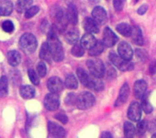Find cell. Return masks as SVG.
Wrapping results in <instances>:
<instances>
[{"label":"cell","instance_id":"cell-1","mask_svg":"<svg viewBox=\"0 0 156 138\" xmlns=\"http://www.w3.org/2000/svg\"><path fill=\"white\" fill-rule=\"evenodd\" d=\"M18 45L20 49L25 54L30 55L36 51L37 46V41L34 35L30 33H26L20 37Z\"/></svg>","mask_w":156,"mask_h":138},{"label":"cell","instance_id":"cell-2","mask_svg":"<svg viewBox=\"0 0 156 138\" xmlns=\"http://www.w3.org/2000/svg\"><path fill=\"white\" fill-rule=\"evenodd\" d=\"M48 44L52 55V59L56 62H61L64 59V51L62 44L58 40V36L48 37Z\"/></svg>","mask_w":156,"mask_h":138},{"label":"cell","instance_id":"cell-3","mask_svg":"<svg viewBox=\"0 0 156 138\" xmlns=\"http://www.w3.org/2000/svg\"><path fill=\"white\" fill-rule=\"evenodd\" d=\"M95 104V96L90 92H82L76 99L77 107L80 110H86L93 106Z\"/></svg>","mask_w":156,"mask_h":138},{"label":"cell","instance_id":"cell-4","mask_svg":"<svg viewBox=\"0 0 156 138\" xmlns=\"http://www.w3.org/2000/svg\"><path fill=\"white\" fill-rule=\"evenodd\" d=\"M87 66L91 76L95 77L101 78L105 74V66L100 59H89L87 61Z\"/></svg>","mask_w":156,"mask_h":138},{"label":"cell","instance_id":"cell-5","mask_svg":"<svg viewBox=\"0 0 156 138\" xmlns=\"http://www.w3.org/2000/svg\"><path fill=\"white\" fill-rule=\"evenodd\" d=\"M109 58L111 63L122 71H131L133 69V64L132 62L123 59L115 53H111Z\"/></svg>","mask_w":156,"mask_h":138},{"label":"cell","instance_id":"cell-6","mask_svg":"<svg viewBox=\"0 0 156 138\" xmlns=\"http://www.w3.org/2000/svg\"><path fill=\"white\" fill-rule=\"evenodd\" d=\"M44 106L48 111H55L59 106V97L56 93H49L44 98Z\"/></svg>","mask_w":156,"mask_h":138},{"label":"cell","instance_id":"cell-7","mask_svg":"<svg viewBox=\"0 0 156 138\" xmlns=\"http://www.w3.org/2000/svg\"><path fill=\"white\" fill-rule=\"evenodd\" d=\"M128 118L133 122H139L142 118V107L138 102H133L127 112Z\"/></svg>","mask_w":156,"mask_h":138},{"label":"cell","instance_id":"cell-8","mask_svg":"<svg viewBox=\"0 0 156 138\" xmlns=\"http://www.w3.org/2000/svg\"><path fill=\"white\" fill-rule=\"evenodd\" d=\"M48 128L49 135L52 138H66L67 136L66 130L61 126H58L57 123L48 122Z\"/></svg>","mask_w":156,"mask_h":138},{"label":"cell","instance_id":"cell-9","mask_svg":"<svg viewBox=\"0 0 156 138\" xmlns=\"http://www.w3.org/2000/svg\"><path fill=\"white\" fill-rule=\"evenodd\" d=\"M118 41V36L110 27H105L103 31V44L107 47H112Z\"/></svg>","mask_w":156,"mask_h":138},{"label":"cell","instance_id":"cell-10","mask_svg":"<svg viewBox=\"0 0 156 138\" xmlns=\"http://www.w3.org/2000/svg\"><path fill=\"white\" fill-rule=\"evenodd\" d=\"M47 86L51 93L58 94L63 90L64 86H63V83L60 80V78H58V76H52L48 80Z\"/></svg>","mask_w":156,"mask_h":138},{"label":"cell","instance_id":"cell-11","mask_svg":"<svg viewBox=\"0 0 156 138\" xmlns=\"http://www.w3.org/2000/svg\"><path fill=\"white\" fill-rule=\"evenodd\" d=\"M118 52H119V56L121 57H122L125 60L130 61L133 58V48L131 47V45L126 43V42H121L119 44L118 46Z\"/></svg>","mask_w":156,"mask_h":138},{"label":"cell","instance_id":"cell-12","mask_svg":"<svg viewBox=\"0 0 156 138\" xmlns=\"http://www.w3.org/2000/svg\"><path fill=\"white\" fill-rule=\"evenodd\" d=\"M130 95V87L127 83H124L120 89V93L118 96V98L115 102V106H121L124 105L128 99V96Z\"/></svg>","mask_w":156,"mask_h":138},{"label":"cell","instance_id":"cell-13","mask_svg":"<svg viewBox=\"0 0 156 138\" xmlns=\"http://www.w3.org/2000/svg\"><path fill=\"white\" fill-rule=\"evenodd\" d=\"M83 27L84 29L90 34H97L100 31L98 23L90 17H86L83 21Z\"/></svg>","mask_w":156,"mask_h":138},{"label":"cell","instance_id":"cell-14","mask_svg":"<svg viewBox=\"0 0 156 138\" xmlns=\"http://www.w3.org/2000/svg\"><path fill=\"white\" fill-rule=\"evenodd\" d=\"M92 17L98 24H103L107 19V13L101 6H96L92 10Z\"/></svg>","mask_w":156,"mask_h":138},{"label":"cell","instance_id":"cell-15","mask_svg":"<svg viewBox=\"0 0 156 138\" xmlns=\"http://www.w3.org/2000/svg\"><path fill=\"white\" fill-rule=\"evenodd\" d=\"M66 17L68 22H69L71 25H76L78 23V10L75 5L69 4L67 12H66Z\"/></svg>","mask_w":156,"mask_h":138},{"label":"cell","instance_id":"cell-16","mask_svg":"<svg viewBox=\"0 0 156 138\" xmlns=\"http://www.w3.org/2000/svg\"><path fill=\"white\" fill-rule=\"evenodd\" d=\"M147 89V83L144 80H138L134 83L133 86V91H134V96L136 98L141 99L144 95L146 93Z\"/></svg>","mask_w":156,"mask_h":138},{"label":"cell","instance_id":"cell-17","mask_svg":"<svg viewBox=\"0 0 156 138\" xmlns=\"http://www.w3.org/2000/svg\"><path fill=\"white\" fill-rule=\"evenodd\" d=\"M96 42H97L96 38L90 33L85 34L80 39V45L83 46L84 49H90L96 44Z\"/></svg>","mask_w":156,"mask_h":138},{"label":"cell","instance_id":"cell-18","mask_svg":"<svg viewBox=\"0 0 156 138\" xmlns=\"http://www.w3.org/2000/svg\"><path fill=\"white\" fill-rule=\"evenodd\" d=\"M39 57L43 61H45V62L51 63V61H52V55H51V52H50V49H49L48 42H45V43L42 44L40 51H39Z\"/></svg>","mask_w":156,"mask_h":138},{"label":"cell","instance_id":"cell-19","mask_svg":"<svg viewBox=\"0 0 156 138\" xmlns=\"http://www.w3.org/2000/svg\"><path fill=\"white\" fill-rule=\"evenodd\" d=\"M6 58H7V62L10 66H16L20 64L21 62V56L20 54L16 51V50H11L8 51L6 54Z\"/></svg>","mask_w":156,"mask_h":138},{"label":"cell","instance_id":"cell-20","mask_svg":"<svg viewBox=\"0 0 156 138\" xmlns=\"http://www.w3.org/2000/svg\"><path fill=\"white\" fill-rule=\"evenodd\" d=\"M131 36L133 38V42L135 45H144V36H143L142 30L139 26H134L133 28Z\"/></svg>","mask_w":156,"mask_h":138},{"label":"cell","instance_id":"cell-21","mask_svg":"<svg viewBox=\"0 0 156 138\" xmlns=\"http://www.w3.org/2000/svg\"><path fill=\"white\" fill-rule=\"evenodd\" d=\"M88 88L92 89L97 92H100L104 88V85H103V82L101 80V78L95 77L92 76H90V82L88 85Z\"/></svg>","mask_w":156,"mask_h":138},{"label":"cell","instance_id":"cell-22","mask_svg":"<svg viewBox=\"0 0 156 138\" xmlns=\"http://www.w3.org/2000/svg\"><path fill=\"white\" fill-rule=\"evenodd\" d=\"M19 93L24 99H31L35 96V88L31 86H21Z\"/></svg>","mask_w":156,"mask_h":138},{"label":"cell","instance_id":"cell-23","mask_svg":"<svg viewBox=\"0 0 156 138\" xmlns=\"http://www.w3.org/2000/svg\"><path fill=\"white\" fill-rule=\"evenodd\" d=\"M79 38H80V35H79V33L77 30L73 29V30H69L66 35H65V39L66 41L70 44V45H75L78 43L79 41Z\"/></svg>","mask_w":156,"mask_h":138},{"label":"cell","instance_id":"cell-24","mask_svg":"<svg viewBox=\"0 0 156 138\" xmlns=\"http://www.w3.org/2000/svg\"><path fill=\"white\" fill-rule=\"evenodd\" d=\"M104 44L101 41H97L96 44L90 48L89 49V55L91 56H97L99 55H101L103 50H104Z\"/></svg>","mask_w":156,"mask_h":138},{"label":"cell","instance_id":"cell-25","mask_svg":"<svg viewBox=\"0 0 156 138\" xmlns=\"http://www.w3.org/2000/svg\"><path fill=\"white\" fill-rule=\"evenodd\" d=\"M116 29H117V31H118L121 35H122L125 36V37L131 36L132 31H133V27H132L130 25L126 24V23L119 24V25H117Z\"/></svg>","mask_w":156,"mask_h":138},{"label":"cell","instance_id":"cell-26","mask_svg":"<svg viewBox=\"0 0 156 138\" xmlns=\"http://www.w3.org/2000/svg\"><path fill=\"white\" fill-rule=\"evenodd\" d=\"M148 96H149V93H146L144 95V96L142 97V104H141V107L143 108V110L144 111V113L146 114H151L154 110L153 108V106L151 105L149 99H148Z\"/></svg>","mask_w":156,"mask_h":138},{"label":"cell","instance_id":"cell-27","mask_svg":"<svg viewBox=\"0 0 156 138\" xmlns=\"http://www.w3.org/2000/svg\"><path fill=\"white\" fill-rule=\"evenodd\" d=\"M77 76H78V78L80 79V83L84 86L88 87V85H89L90 76L87 74V72L84 69H82V68H78L77 69Z\"/></svg>","mask_w":156,"mask_h":138},{"label":"cell","instance_id":"cell-28","mask_svg":"<svg viewBox=\"0 0 156 138\" xmlns=\"http://www.w3.org/2000/svg\"><path fill=\"white\" fill-rule=\"evenodd\" d=\"M33 0H18L16 4V10L19 13L27 10L30 6H32Z\"/></svg>","mask_w":156,"mask_h":138},{"label":"cell","instance_id":"cell-29","mask_svg":"<svg viewBox=\"0 0 156 138\" xmlns=\"http://www.w3.org/2000/svg\"><path fill=\"white\" fill-rule=\"evenodd\" d=\"M65 86L69 89H76L78 88V80L76 76L72 74H69L65 78Z\"/></svg>","mask_w":156,"mask_h":138},{"label":"cell","instance_id":"cell-30","mask_svg":"<svg viewBox=\"0 0 156 138\" xmlns=\"http://www.w3.org/2000/svg\"><path fill=\"white\" fill-rule=\"evenodd\" d=\"M13 8H14V6L11 2H9V1L4 2L0 5V15H4V16L9 15L12 13Z\"/></svg>","mask_w":156,"mask_h":138},{"label":"cell","instance_id":"cell-31","mask_svg":"<svg viewBox=\"0 0 156 138\" xmlns=\"http://www.w3.org/2000/svg\"><path fill=\"white\" fill-rule=\"evenodd\" d=\"M8 93V79L5 76L0 78V98L5 97Z\"/></svg>","mask_w":156,"mask_h":138},{"label":"cell","instance_id":"cell-32","mask_svg":"<svg viewBox=\"0 0 156 138\" xmlns=\"http://www.w3.org/2000/svg\"><path fill=\"white\" fill-rule=\"evenodd\" d=\"M135 126L131 122H125L124 123V136L125 138H133L135 135Z\"/></svg>","mask_w":156,"mask_h":138},{"label":"cell","instance_id":"cell-33","mask_svg":"<svg viewBox=\"0 0 156 138\" xmlns=\"http://www.w3.org/2000/svg\"><path fill=\"white\" fill-rule=\"evenodd\" d=\"M84 48L80 44H75L71 49V54L76 57H81L84 55Z\"/></svg>","mask_w":156,"mask_h":138},{"label":"cell","instance_id":"cell-34","mask_svg":"<svg viewBox=\"0 0 156 138\" xmlns=\"http://www.w3.org/2000/svg\"><path fill=\"white\" fill-rule=\"evenodd\" d=\"M27 75H28V78L30 79V81L33 85H35V86L39 85V76H38V75H37V73L35 72L34 69H32V68L28 69Z\"/></svg>","mask_w":156,"mask_h":138},{"label":"cell","instance_id":"cell-35","mask_svg":"<svg viewBox=\"0 0 156 138\" xmlns=\"http://www.w3.org/2000/svg\"><path fill=\"white\" fill-rule=\"evenodd\" d=\"M37 75L39 77H44L47 75V66H46L45 62L41 61L37 64Z\"/></svg>","mask_w":156,"mask_h":138},{"label":"cell","instance_id":"cell-36","mask_svg":"<svg viewBox=\"0 0 156 138\" xmlns=\"http://www.w3.org/2000/svg\"><path fill=\"white\" fill-rule=\"evenodd\" d=\"M146 129H147V124L144 120H140L138 122V125H137V128H136V131L138 133L139 136H144L146 132Z\"/></svg>","mask_w":156,"mask_h":138},{"label":"cell","instance_id":"cell-37","mask_svg":"<svg viewBox=\"0 0 156 138\" xmlns=\"http://www.w3.org/2000/svg\"><path fill=\"white\" fill-rule=\"evenodd\" d=\"M2 29L5 33H12L15 29V26L10 20H5L2 23Z\"/></svg>","mask_w":156,"mask_h":138},{"label":"cell","instance_id":"cell-38","mask_svg":"<svg viewBox=\"0 0 156 138\" xmlns=\"http://www.w3.org/2000/svg\"><path fill=\"white\" fill-rule=\"evenodd\" d=\"M38 11H39V7L38 6H36V5L30 6L27 10H26L25 16H26V18H31L35 15H37L38 13Z\"/></svg>","mask_w":156,"mask_h":138},{"label":"cell","instance_id":"cell-39","mask_svg":"<svg viewBox=\"0 0 156 138\" xmlns=\"http://www.w3.org/2000/svg\"><path fill=\"white\" fill-rule=\"evenodd\" d=\"M135 55L141 61H145L148 58V53L144 49H136L135 50Z\"/></svg>","mask_w":156,"mask_h":138},{"label":"cell","instance_id":"cell-40","mask_svg":"<svg viewBox=\"0 0 156 138\" xmlns=\"http://www.w3.org/2000/svg\"><path fill=\"white\" fill-rule=\"evenodd\" d=\"M124 4L125 0H113V6L117 11H122L123 9Z\"/></svg>","mask_w":156,"mask_h":138},{"label":"cell","instance_id":"cell-41","mask_svg":"<svg viewBox=\"0 0 156 138\" xmlns=\"http://www.w3.org/2000/svg\"><path fill=\"white\" fill-rule=\"evenodd\" d=\"M55 118H56L57 120H58L59 122H61L62 124H64V125L68 123V116H67L63 112H60V113L57 114V115L55 116Z\"/></svg>","mask_w":156,"mask_h":138},{"label":"cell","instance_id":"cell-42","mask_svg":"<svg viewBox=\"0 0 156 138\" xmlns=\"http://www.w3.org/2000/svg\"><path fill=\"white\" fill-rule=\"evenodd\" d=\"M76 99H77V97H76V96L74 94H69L67 96L66 99H65V103L67 105H69V106H71L74 103L76 104Z\"/></svg>","mask_w":156,"mask_h":138},{"label":"cell","instance_id":"cell-43","mask_svg":"<svg viewBox=\"0 0 156 138\" xmlns=\"http://www.w3.org/2000/svg\"><path fill=\"white\" fill-rule=\"evenodd\" d=\"M147 10H148V5H141V6L138 8L137 13H138L139 15H144V14L146 13Z\"/></svg>","mask_w":156,"mask_h":138},{"label":"cell","instance_id":"cell-44","mask_svg":"<svg viewBox=\"0 0 156 138\" xmlns=\"http://www.w3.org/2000/svg\"><path fill=\"white\" fill-rule=\"evenodd\" d=\"M149 72H150V74H152V75L156 74V60L153 61V62L150 64V66H149Z\"/></svg>","mask_w":156,"mask_h":138},{"label":"cell","instance_id":"cell-45","mask_svg":"<svg viewBox=\"0 0 156 138\" xmlns=\"http://www.w3.org/2000/svg\"><path fill=\"white\" fill-rule=\"evenodd\" d=\"M107 72H108V76H110L112 78H114L116 76V71L114 70V68L112 66H109L107 69Z\"/></svg>","mask_w":156,"mask_h":138},{"label":"cell","instance_id":"cell-46","mask_svg":"<svg viewBox=\"0 0 156 138\" xmlns=\"http://www.w3.org/2000/svg\"><path fill=\"white\" fill-rule=\"evenodd\" d=\"M101 138H112V136L110 132H104L101 135Z\"/></svg>","mask_w":156,"mask_h":138},{"label":"cell","instance_id":"cell-47","mask_svg":"<svg viewBox=\"0 0 156 138\" xmlns=\"http://www.w3.org/2000/svg\"><path fill=\"white\" fill-rule=\"evenodd\" d=\"M152 138H156V134H154V135H153V136H152Z\"/></svg>","mask_w":156,"mask_h":138},{"label":"cell","instance_id":"cell-48","mask_svg":"<svg viewBox=\"0 0 156 138\" xmlns=\"http://www.w3.org/2000/svg\"><path fill=\"white\" fill-rule=\"evenodd\" d=\"M138 1H139V0H135V2H138Z\"/></svg>","mask_w":156,"mask_h":138}]
</instances>
